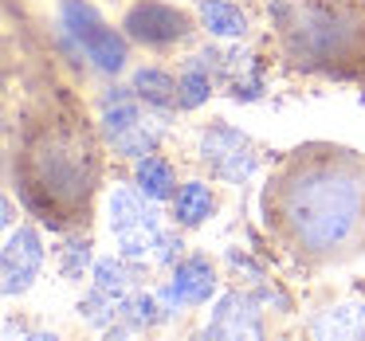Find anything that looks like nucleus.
<instances>
[{
	"label": "nucleus",
	"mask_w": 365,
	"mask_h": 341,
	"mask_svg": "<svg viewBox=\"0 0 365 341\" xmlns=\"http://www.w3.org/2000/svg\"><path fill=\"white\" fill-rule=\"evenodd\" d=\"M200 157L208 161V169H212L216 177H224V181H232V184L247 181L252 169H255L252 142H247L244 134H236V130H228V126H212L200 137Z\"/></svg>",
	"instance_id": "1"
},
{
	"label": "nucleus",
	"mask_w": 365,
	"mask_h": 341,
	"mask_svg": "<svg viewBox=\"0 0 365 341\" xmlns=\"http://www.w3.org/2000/svg\"><path fill=\"white\" fill-rule=\"evenodd\" d=\"M122 28H126L130 40H142V43H153V48H165V43L181 40L192 24H189V16H185V12L173 9V4H161V0H142V4H134V9L126 12Z\"/></svg>",
	"instance_id": "2"
},
{
	"label": "nucleus",
	"mask_w": 365,
	"mask_h": 341,
	"mask_svg": "<svg viewBox=\"0 0 365 341\" xmlns=\"http://www.w3.org/2000/svg\"><path fill=\"white\" fill-rule=\"evenodd\" d=\"M4 294H24L43 267V243L32 228H16L4 243Z\"/></svg>",
	"instance_id": "3"
},
{
	"label": "nucleus",
	"mask_w": 365,
	"mask_h": 341,
	"mask_svg": "<svg viewBox=\"0 0 365 341\" xmlns=\"http://www.w3.org/2000/svg\"><path fill=\"white\" fill-rule=\"evenodd\" d=\"M216 294V271L208 259L192 255V259L177 263L173 278H169L165 294H161V306L177 310V306H205L208 298Z\"/></svg>",
	"instance_id": "4"
},
{
	"label": "nucleus",
	"mask_w": 365,
	"mask_h": 341,
	"mask_svg": "<svg viewBox=\"0 0 365 341\" xmlns=\"http://www.w3.org/2000/svg\"><path fill=\"white\" fill-rule=\"evenodd\" d=\"M205 337H224V341H240V337H263V322L259 310L247 294L232 290L216 302L212 318L205 325Z\"/></svg>",
	"instance_id": "5"
},
{
	"label": "nucleus",
	"mask_w": 365,
	"mask_h": 341,
	"mask_svg": "<svg viewBox=\"0 0 365 341\" xmlns=\"http://www.w3.org/2000/svg\"><path fill=\"white\" fill-rule=\"evenodd\" d=\"M79 43H83V51H87V59L98 67V71H106V75H118L122 67H126V36L122 32H114L106 20H98L91 32H83L79 36Z\"/></svg>",
	"instance_id": "6"
},
{
	"label": "nucleus",
	"mask_w": 365,
	"mask_h": 341,
	"mask_svg": "<svg viewBox=\"0 0 365 341\" xmlns=\"http://www.w3.org/2000/svg\"><path fill=\"white\" fill-rule=\"evenodd\" d=\"M145 192L138 189V192H130V189H118L110 196V228H114V236L118 231H130V228H142V224H153L158 228V212L153 208H145Z\"/></svg>",
	"instance_id": "7"
},
{
	"label": "nucleus",
	"mask_w": 365,
	"mask_h": 341,
	"mask_svg": "<svg viewBox=\"0 0 365 341\" xmlns=\"http://www.w3.org/2000/svg\"><path fill=\"white\" fill-rule=\"evenodd\" d=\"M208 216H212V192H208V184L189 181V184H181V189L173 192V220L177 224L197 228V224L208 220Z\"/></svg>",
	"instance_id": "8"
},
{
	"label": "nucleus",
	"mask_w": 365,
	"mask_h": 341,
	"mask_svg": "<svg viewBox=\"0 0 365 341\" xmlns=\"http://www.w3.org/2000/svg\"><path fill=\"white\" fill-rule=\"evenodd\" d=\"M134 184L150 200H173V192H177V177H173V169H169V161L153 157V153L150 157H138Z\"/></svg>",
	"instance_id": "9"
},
{
	"label": "nucleus",
	"mask_w": 365,
	"mask_h": 341,
	"mask_svg": "<svg viewBox=\"0 0 365 341\" xmlns=\"http://www.w3.org/2000/svg\"><path fill=\"white\" fill-rule=\"evenodd\" d=\"M200 20L208 32L224 36V40H240L247 32V16L228 0H200Z\"/></svg>",
	"instance_id": "10"
},
{
	"label": "nucleus",
	"mask_w": 365,
	"mask_h": 341,
	"mask_svg": "<svg viewBox=\"0 0 365 341\" xmlns=\"http://www.w3.org/2000/svg\"><path fill=\"white\" fill-rule=\"evenodd\" d=\"M318 337H365V306H334L314 322Z\"/></svg>",
	"instance_id": "11"
},
{
	"label": "nucleus",
	"mask_w": 365,
	"mask_h": 341,
	"mask_svg": "<svg viewBox=\"0 0 365 341\" xmlns=\"http://www.w3.org/2000/svg\"><path fill=\"white\" fill-rule=\"evenodd\" d=\"M145 114L142 106H138V95H126V90H114V95L103 98V122H106V134L118 137L126 134L130 126H138Z\"/></svg>",
	"instance_id": "12"
},
{
	"label": "nucleus",
	"mask_w": 365,
	"mask_h": 341,
	"mask_svg": "<svg viewBox=\"0 0 365 341\" xmlns=\"http://www.w3.org/2000/svg\"><path fill=\"white\" fill-rule=\"evenodd\" d=\"M134 90L142 103H150V106H169V103H177V79L173 75H165V71H158V67H142V71L134 75Z\"/></svg>",
	"instance_id": "13"
},
{
	"label": "nucleus",
	"mask_w": 365,
	"mask_h": 341,
	"mask_svg": "<svg viewBox=\"0 0 365 341\" xmlns=\"http://www.w3.org/2000/svg\"><path fill=\"white\" fill-rule=\"evenodd\" d=\"M130 259H98L95 263V286L98 290H106V294H114V298H126L130 290H134V275H130V267H126Z\"/></svg>",
	"instance_id": "14"
},
{
	"label": "nucleus",
	"mask_w": 365,
	"mask_h": 341,
	"mask_svg": "<svg viewBox=\"0 0 365 341\" xmlns=\"http://www.w3.org/2000/svg\"><path fill=\"white\" fill-rule=\"evenodd\" d=\"M208 95H212V79H208V71H200V67H189V71L177 79V106H181V110L205 106Z\"/></svg>",
	"instance_id": "15"
},
{
	"label": "nucleus",
	"mask_w": 365,
	"mask_h": 341,
	"mask_svg": "<svg viewBox=\"0 0 365 341\" xmlns=\"http://www.w3.org/2000/svg\"><path fill=\"white\" fill-rule=\"evenodd\" d=\"M158 137H161V130H153L150 122L142 118L138 126H130L126 134L114 137V149L126 153V157H150V153L158 149Z\"/></svg>",
	"instance_id": "16"
},
{
	"label": "nucleus",
	"mask_w": 365,
	"mask_h": 341,
	"mask_svg": "<svg viewBox=\"0 0 365 341\" xmlns=\"http://www.w3.org/2000/svg\"><path fill=\"white\" fill-rule=\"evenodd\" d=\"M158 306H161V298L130 290L126 298H122V318H126V322L134 325V330H142V325H153L158 318H165V314H158Z\"/></svg>",
	"instance_id": "17"
},
{
	"label": "nucleus",
	"mask_w": 365,
	"mask_h": 341,
	"mask_svg": "<svg viewBox=\"0 0 365 341\" xmlns=\"http://www.w3.org/2000/svg\"><path fill=\"white\" fill-rule=\"evenodd\" d=\"M87 263H91V243H67V251H63V275L67 278H79Z\"/></svg>",
	"instance_id": "18"
}]
</instances>
